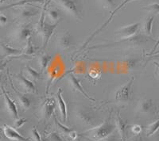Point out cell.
Masks as SVG:
<instances>
[{
	"label": "cell",
	"instance_id": "1",
	"mask_svg": "<svg viewBox=\"0 0 159 141\" xmlns=\"http://www.w3.org/2000/svg\"><path fill=\"white\" fill-rule=\"evenodd\" d=\"M116 130L114 121L111 120V113L109 114L108 118L105 120L103 124L95 126L89 130L83 132V136L95 141H101L111 136Z\"/></svg>",
	"mask_w": 159,
	"mask_h": 141
},
{
	"label": "cell",
	"instance_id": "2",
	"mask_svg": "<svg viewBox=\"0 0 159 141\" xmlns=\"http://www.w3.org/2000/svg\"><path fill=\"white\" fill-rule=\"evenodd\" d=\"M45 8H43L42 12H41V16H40L38 24L35 26L36 33H38L41 36V37L42 38V51H45L46 47H47L51 36H52V34L54 33L55 29H57V26L58 24H51L49 22H45Z\"/></svg>",
	"mask_w": 159,
	"mask_h": 141
},
{
	"label": "cell",
	"instance_id": "3",
	"mask_svg": "<svg viewBox=\"0 0 159 141\" xmlns=\"http://www.w3.org/2000/svg\"><path fill=\"white\" fill-rule=\"evenodd\" d=\"M69 15L79 21L83 19V10L80 0H53Z\"/></svg>",
	"mask_w": 159,
	"mask_h": 141
},
{
	"label": "cell",
	"instance_id": "4",
	"mask_svg": "<svg viewBox=\"0 0 159 141\" xmlns=\"http://www.w3.org/2000/svg\"><path fill=\"white\" fill-rule=\"evenodd\" d=\"M149 39H150V36H147L144 34H136L130 38L120 39L119 41L113 42V43H109L107 44V45H98L93 46V47H90L89 49H99V48L116 47L118 45L134 47V46H139V45H142V44L145 43V42L148 41Z\"/></svg>",
	"mask_w": 159,
	"mask_h": 141
},
{
	"label": "cell",
	"instance_id": "5",
	"mask_svg": "<svg viewBox=\"0 0 159 141\" xmlns=\"http://www.w3.org/2000/svg\"><path fill=\"white\" fill-rule=\"evenodd\" d=\"M32 25L30 22L18 23L16 27L11 33L10 37L11 41L16 43H25L30 36H32Z\"/></svg>",
	"mask_w": 159,
	"mask_h": 141
},
{
	"label": "cell",
	"instance_id": "6",
	"mask_svg": "<svg viewBox=\"0 0 159 141\" xmlns=\"http://www.w3.org/2000/svg\"><path fill=\"white\" fill-rule=\"evenodd\" d=\"M134 78L131 77L127 83H125L116 90L115 93V101L116 103H128L131 99L133 92V84Z\"/></svg>",
	"mask_w": 159,
	"mask_h": 141
},
{
	"label": "cell",
	"instance_id": "7",
	"mask_svg": "<svg viewBox=\"0 0 159 141\" xmlns=\"http://www.w3.org/2000/svg\"><path fill=\"white\" fill-rule=\"evenodd\" d=\"M39 9L35 6H21L15 11V19L18 23L29 22L30 19L39 15Z\"/></svg>",
	"mask_w": 159,
	"mask_h": 141
},
{
	"label": "cell",
	"instance_id": "8",
	"mask_svg": "<svg viewBox=\"0 0 159 141\" xmlns=\"http://www.w3.org/2000/svg\"><path fill=\"white\" fill-rule=\"evenodd\" d=\"M76 117L80 122L85 125L95 127L96 125V118L94 112L89 108H80L76 111Z\"/></svg>",
	"mask_w": 159,
	"mask_h": 141
},
{
	"label": "cell",
	"instance_id": "9",
	"mask_svg": "<svg viewBox=\"0 0 159 141\" xmlns=\"http://www.w3.org/2000/svg\"><path fill=\"white\" fill-rule=\"evenodd\" d=\"M57 103L56 100L52 98H46L43 101L41 109H40V114H41V119L42 121H47L53 115L54 111L56 109Z\"/></svg>",
	"mask_w": 159,
	"mask_h": 141
},
{
	"label": "cell",
	"instance_id": "10",
	"mask_svg": "<svg viewBox=\"0 0 159 141\" xmlns=\"http://www.w3.org/2000/svg\"><path fill=\"white\" fill-rule=\"evenodd\" d=\"M15 79H16L17 84L19 86L22 93H32V94H37L38 89H37L35 83L32 81L26 79L22 75V70L19 73L15 75Z\"/></svg>",
	"mask_w": 159,
	"mask_h": 141
},
{
	"label": "cell",
	"instance_id": "11",
	"mask_svg": "<svg viewBox=\"0 0 159 141\" xmlns=\"http://www.w3.org/2000/svg\"><path fill=\"white\" fill-rule=\"evenodd\" d=\"M56 45L61 51H68L74 46V38L69 31H66L57 36Z\"/></svg>",
	"mask_w": 159,
	"mask_h": 141
},
{
	"label": "cell",
	"instance_id": "12",
	"mask_svg": "<svg viewBox=\"0 0 159 141\" xmlns=\"http://www.w3.org/2000/svg\"><path fill=\"white\" fill-rule=\"evenodd\" d=\"M141 24L139 22L130 24L128 25H125L123 27L119 28V29L115 32L116 35L119 36V39H126V38H130L131 36L137 34L138 31L140 29Z\"/></svg>",
	"mask_w": 159,
	"mask_h": 141
},
{
	"label": "cell",
	"instance_id": "13",
	"mask_svg": "<svg viewBox=\"0 0 159 141\" xmlns=\"http://www.w3.org/2000/svg\"><path fill=\"white\" fill-rule=\"evenodd\" d=\"M114 121L116 129L117 130L118 133H119V138H120L121 141H126L127 136V126H128L127 121L121 118L119 112L116 113Z\"/></svg>",
	"mask_w": 159,
	"mask_h": 141
},
{
	"label": "cell",
	"instance_id": "14",
	"mask_svg": "<svg viewBox=\"0 0 159 141\" xmlns=\"http://www.w3.org/2000/svg\"><path fill=\"white\" fill-rule=\"evenodd\" d=\"M67 80H68V83H69V87H71L72 91H75V92H79L80 94H83L85 98L89 99L90 101H96V100L94 99V98H92V97L88 94L87 92H85V91L84 90V88L82 87L81 86V83L80 82V80L76 78V76L72 74H68L67 75Z\"/></svg>",
	"mask_w": 159,
	"mask_h": 141
},
{
	"label": "cell",
	"instance_id": "15",
	"mask_svg": "<svg viewBox=\"0 0 159 141\" xmlns=\"http://www.w3.org/2000/svg\"><path fill=\"white\" fill-rule=\"evenodd\" d=\"M1 90H2V94H3L6 109H7L8 113H9L10 116L11 117V118H13L14 120L17 119V118H18V107H17L16 103L15 102V101H13V100L10 98V96L8 95L7 91H5L3 86L1 87Z\"/></svg>",
	"mask_w": 159,
	"mask_h": 141
},
{
	"label": "cell",
	"instance_id": "16",
	"mask_svg": "<svg viewBox=\"0 0 159 141\" xmlns=\"http://www.w3.org/2000/svg\"><path fill=\"white\" fill-rule=\"evenodd\" d=\"M22 53V49H17L8 45L4 42L0 41V57L2 59L8 57H15L17 56H21Z\"/></svg>",
	"mask_w": 159,
	"mask_h": 141
},
{
	"label": "cell",
	"instance_id": "17",
	"mask_svg": "<svg viewBox=\"0 0 159 141\" xmlns=\"http://www.w3.org/2000/svg\"><path fill=\"white\" fill-rule=\"evenodd\" d=\"M3 134L6 137L11 141H31L30 138H27L23 136L19 133L16 129L9 125L3 126Z\"/></svg>",
	"mask_w": 159,
	"mask_h": 141
},
{
	"label": "cell",
	"instance_id": "18",
	"mask_svg": "<svg viewBox=\"0 0 159 141\" xmlns=\"http://www.w3.org/2000/svg\"><path fill=\"white\" fill-rule=\"evenodd\" d=\"M155 109L153 100L150 98H143L139 100L136 106V111L139 113H149Z\"/></svg>",
	"mask_w": 159,
	"mask_h": 141
},
{
	"label": "cell",
	"instance_id": "19",
	"mask_svg": "<svg viewBox=\"0 0 159 141\" xmlns=\"http://www.w3.org/2000/svg\"><path fill=\"white\" fill-rule=\"evenodd\" d=\"M131 1H134V0H124V1H123V2H122V3L120 4V5L119 6H116V9H115L114 11H112L111 13V15H110V17H109V18H108V19H107V22H105V23L103 24V25H101V26H100V27H99V29H97V30H96V31H95L94 33H92V35H91V36H90V37L89 38V39H88V41H86V42H85V43H84V45L83 49H84V47H86V46H87V45H88V44H89V42H90L92 40V38L94 37V36H96V35H97L98 33H99V32H101V31L103 30V29H104V28L106 27V26H107V25H108V24L110 23L111 22V21H112V18H113V17H114V15H116V13L117 12V11H119V10L121 9L122 7H123V6H124L126 5V4H127V3H128V2H131Z\"/></svg>",
	"mask_w": 159,
	"mask_h": 141
},
{
	"label": "cell",
	"instance_id": "20",
	"mask_svg": "<svg viewBox=\"0 0 159 141\" xmlns=\"http://www.w3.org/2000/svg\"><path fill=\"white\" fill-rule=\"evenodd\" d=\"M11 87H12L13 90H14L15 94H16L18 102L20 105V107L22 109V110L23 111L29 110L30 108L31 105H32V101H31L30 98L29 96L26 95L25 93L18 91V90H17V89L12 85V84H11Z\"/></svg>",
	"mask_w": 159,
	"mask_h": 141
},
{
	"label": "cell",
	"instance_id": "21",
	"mask_svg": "<svg viewBox=\"0 0 159 141\" xmlns=\"http://www.w3.org/2000/svg\"><path fill=\"white\" fill-rule=\"evenodd\" d=\"M56 103L58 105V109L61 115L62 121L64 122L67 121L68 113H67V105L65 104V100L62 98V89H58L57 93L56 94Z\"/></svg>",
	"mask_w": 159,
	"mask_h": 141
},
{
	"label": "cell",
	"instance_id": "22",
	"mask_svg": "<svg viewBox=\"0 0 159 141\" xmlns=\"http://www.w3.org/2000/svg\"><path fill=\"white\" fill-rule=\"evenodd\" d=\"M22 75L25 76V78L29 80L32 81L33 83H36L38 80L42 79V73L38 72V70H35L34 68L31 67L30 66L26 64L24 67V69L22 70Z\"/></svg>",
	"mask_w": 159,
	"mask_h": 141
},
{
	"label": "cell",
	"instance_id": "23",
	"mask_svg": "<svg viewBox=\"0 0 159 141\" xmlns=\"http://www.w3.org/2000/svg\"><path fill=\"white\" fill-rule=\"evenodd\" d=\"M53 118H54V123L55 125H57L58 129H60V131L62 132V133L65 134V135H68V136L70 137V139L72 140H76V138H77V132L76 131H74L72 129H70V128H68V127L65 126L64 125H62L61 122L57 121L56 116H53Z\"/></svg>",
	"mask_w": 159,
	"mask_h": 141
},
{
	"label": "cell",
	"instance_id": "24",
	"mask_svg": "<svg viewBox=\"0 0 159 141\" xmlns=\"http://www.w3.org/2000/svg\"><path fill=\"white\" fill-rule=\"evenodd\" d=\"M46 15L51 24L59 23L61 20V12L57 8H49L46 11Z\"/></svg>",
	"mask_w": 159,
	"mask_h": 141
},
{
	"label": "cell",
	"instance_id": "25",
	"mask_svg": "<svg viewBox=\"0 0 159 141\" xmlns=\"http://www.w3.org/2000/svg\"><path fill=\"white\" fill-rule=\"evenodd\" d=\"M52 56L51 55L47 54V53H42V54H40L38 56V65H39V68L41 72H44L46 68L49 66V63H50L51 60H52Z\"/></svg>",
	"mask_w": 159,
	"mask_h": 141
},
{
	"label": "cell",
	"instance_id": "26",
	"mask_svg": "<svg viewBox=\"0 0 159 141\" xmlns=\"http://www.w3.org/2000/svg\"><path fill=\"white\" fill-rule=\"evenodd\" d=\"M154 18H155V16H154V15H149V16L146 18V20H145L144 23H143V34L146 35V36H150L152 35V29H153V23H154Z\"/></svg>",
	"mask_w": 159,
	"mask_h": 141
},
{
	"label": "cell",
	"instance_id": "27",
	"mask_svg": "<svg viewBox=\"0 0 159 141\" xmlns=\"http://www.w3.org/2000/svg\"><path fill=\"white\" fill-rule=\"evenodd\" d=\"M37 53V48L33 44L32 42V36L28 39L25 42V47L22 50V55H25V56H34Z\"/></svg>",
	"mask_w": 159,
	"mask_h": 141
},
{
	"label": "cell",
	"instance_id": "28",
	"mask_svg": "<svg viewBox=\"0 0 159 141\" xmlns=\"http://www.w3.org/2000/svg\"><path fill=\"white\" fill-rule=\"evenodd\" d=\"M102 8L107 10L110 13L116 8V0H97Z\"/></svg>",
	"mask_w": 159,
	"mask_h": 141
},
{
	"label": "cell",
	"instance_id": "29",
	"mask_svg": "<svg viewBox=\"0 0 159 141\" xmlns=\"http://www.w3.org/2000/svg\"><path fill=\"white\" fill-rule=\"evenodd\" d=\"M57 70L56 68H53L52 70V71L50 72L49 78H48L47 83H46V87H45V94L47 95L48 93H49V89H50L51 85H52V82L54 81V79L57 77Z\"/></svg>",
	"mask_w": 159,
	"mask_h": 141
},
{
	"label": "cell",
	"instance_id": "30",
	"mask_svg": "<svg viewBox=\"0 0 159 141\" xmlns=\"http://www.w3.org/2000/svg\"><path fill=\"white\" fill-rule=\"evenodd\" d=\"M158 129V119L152 122L150 125H149L147 128V136H150L154 135Z\"/></svg>",
	"mask_w": 159,
	"mask_h": 141
},
{
	"label": "cell",
	"instance_id": "31",
	"mask_svg": "<svg viewBox=\"0 0 159 141\" xmlns=\"http://www.w3.org/2000/svg\"><path fill=\"white\" fill-rule=\"evenodd\" d=\"M143 10H146V11H150V13H152V14H153V15L156 16V15H158L159 5L157 2L150 3V4H149V5H147L146 7L143 8Z\"/></svg>",
	"mask_w": 159,
	"mask_h": 141
},
{
	"label": "cell",
	"instance_id": "32",
	"mask_svg": "<svg viewBox=\"0 0 159 141\" xmlns=\"http://www.w3.org/2000/svg\"><path fill=\"white\" fill-rule=\"evenodd\" d=\"M45 141H65L64 138L57 132H52L46 136Z\"/></svg>",
	"mask_w": 159,
	"mask_h": 141
},
{
	"label": "cell",
	"instance_id": "33",
	"mask_svg": "<svg viewBox=\"0 0 159 141\" xmlns=\"http://www.w3.org/2000/svg\"><path fill=\"white\" fill-rule=\"evenodd\" d=\"M15 124H14V126H15V129H20V128H22V126L24 125V124L26 123V121H27V119H25V118H18L17 119L15 120Z\"/></svg>",
	"mask_w": 159,
	"mask_h": 141
},
{
	"label": "cell",
	"instance_id": "34",
	"mask_svg": "<svg viewBox=\"0 0 159 141\" xmlns=\"http://www.w3.org/2000/svg\"><path fill=\"white\" fill-rule=\"evenodd\" d=\"M132 133L134 134V136H139V134L142 132V126L140 125H134L130 127Z\"/></svg>",
	"mask_w": 159,
	"mask_h": 141
},
{
	"label": "cell",
	"instance_id": "35",
	"mask_svg": "<svg viewBox=\"0 0 159 141\" xmlns=\"http://www.w3.org/2000/svg\"><path fill=\"white\" fill-rule=\"evenodd\" d=\"M32 135H33V137H34V139L35 141H43L42 139V137H41V136H40L39 132H38L36 127H34V128H33Z\"/></svg>",
	"mask_w": 159,
	"mask_h": 141
},
{
	"label": "cell",
	"instance_id": "36",
	"mask_svg": "<svg viewBox=\"0 0 159 141\" xmlns=\"http://www.w3.org/2000/svg\"><path fill=\"white\" fill-rule=\"evenodd\" d=\"M118 140H119V139H118L117 136L113 135V134H111V135L109 136L108 137H107L106 139H103V140L101 141H118Z\"/></svg>",
	"mask_w": 159,
	"mask_h": 141
},
{
	"label": "cell",
	"instance_id": "37",
	"mask_svg": "<svg viewBox=\"0 0 159 141\" xmlns=\"http://www.w3.org/2000/svg\"><path fill=\"white\" fill-rule=\"evenodd\" d=\"M7 22V18L3 15H0V25H5Z\"/></svg>",
	"mask_w": 159,
	"mask_h": 141
},
{
	"label": "cell",
	"instance_id": "38",
	"mask_svg": "<svg viewBox=\"0 0 159 141\" xmlns=\"http://www.w3.org/2000/svg\"><path fill=\"white\" fill-rule=\"evenodd\" d=\"M5 63L2 62V58H1V57H0V70H1V69H2L4 66H5Z\"/></svg>",
	"mask_w": 159,
	"mask_h": 141
},
{
	"label": "cell",
	"instance_id": "39",
	"mask_svg": "<svg viewBox=\"0 0 159 141\" xmlns=\"http://www.w3.org/2000/svg\"><path fill=\"white\" fill-rule=\"evenodd\" d=\"M4 136V134H3V129H2V128L0 127V140L2 139V136Z\"/></svg>",
	"mask_w": 159,
	"mask_h": 141
},
{
	"label": "cell",
	"instance_id": "40",
	"mask_svg": "<svg viewBox=\"0 0 159 141\" xmlns=\"http://www.w3.org/2000/svg\"><path fill=\"white\" fill-rule=\"evenodd\" d=\"M132 141H143V139L141 137H139V136H137V137L134 138V139H133Z\"/></svg>",
	"mask_w": 159,
	"mask_h": 141
},
{
	"label": "cell",
	"instance_id": "41",
	"mask_svg": "<svg viewBox=\"0 0 159 141\" xmlns=\"http://www.w3.org/2000/svg\"><path fill=\"white\" fill-rule=\"evenodd\" d=\"M2 72H0V83H1V79H2Z\"/></svg>",
	"mask_w": 159,
	"mask_h": 141
}]
</instances>
